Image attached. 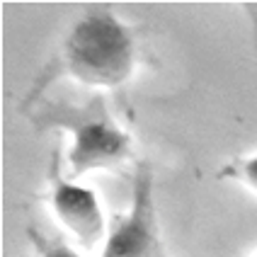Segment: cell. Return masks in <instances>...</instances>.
I'll return each instance as SVG.
<instances>
[{
  "instance_id": "5b68a950",
  "label": "cell",
  "mask_w": 257,
  "mask_h": 257,
  "mask_svg": "<svg viewBox=\"0 0 257 257\" xmlns=\"http://www.w3.org/2000/svg\"><path fill=\"white\" fill-rule=\"evenodd\" d=\"M218 180H233V182L247 187L250 192H255L257 194V153H252V156L233 158L228 165L221 168Z\"/></svg>"
},
{
  "instance_id": "277c9868",
  "label": "cell",
  "mask_w": 257,
  "mask_h": 257,
  "mask_svg": "<svg viewBox=\"0 0 257 257\" xmlns=\"http://www.w3.org/2000/svg\"><path fill=\"white\" fill-rule=\"evenodd\" d=\"M49 206L56 221L85 247L104 243L107 223L97 194L90 187L78 185L68 175H63L61 148H54L49 158Z\"/></svg>"
},
{
  "instance_id": "6da1fadb",
  "label": "cell",
  "mask_w": 257,
  "mask_h": 257,
  "mask_svg": "<svg viewBox=\"0 0 257 257\" xmlns=\"http://www.w3.org/2000/svg\"><path fill=\"white\" fill-rule=\"evenodd\" d=\"M136 34L109 8H90L66 32L56 56L25 102L39 100L44 87L58 75L95 90H116L126 85L136 71Z\"/></svg>"
},
{
  "instance_id": "8992f818",
  "label": "cell",
  "mask_w": 257,
  "mask_h": 257,
  "mask_svg": "<svg viewBox=\"0 0 257 257\" xmlns=\"http://www.w3.org/2000/svg\"><path fill=\"white\" fill-rule=\"evenodd\" d=\"M29 240L34 245V252L37 257H83L80 252H75L71 245H66L61 238H49L39 233L37 228L29 230Z\"/></svg>"
},
{
  "instance_id": "3957f363",
  "label": "cell",
  "mask_w": 257,
  "mask_h": 257,
  "mask_svg": "<svg viewBox=\"0 0 257 257\" xmlns=\"http://www.w3.org/2000/svg\"><path fill=\"white\" fill-rule=\"evenodd\" d=\"M102 257H165L153 194V168L141 160L134 172L131 204L107 230Z\"/></svg>"
},
{
  "instance_id": "7a4b0ae2",
  "label": "cell",
  "mask_w": 257,
  "mask_h": 257,
  "mask_svg": "<svg viewBox=\"0 0 257 257\" xmlns=\"http://www.w3.org/2000/svg\"><path fill=\"white\" fill-rule=\"evenodd\" d=\"M27 119L39 131L71 134L66 165L71 180L92 170H116L131 156V136L116 121L102 92L75 104L68 100L39 97L25 104Z\"/></svg>"
},
{
  "instance_id": "52a82bcc",
  "label": "cell",
  "mask_w": 257,
  "mask_h": 257,
  "mask_svg": "<svg viewBox=\"0 0 257 257\" xmlns=\"http://www.w3.org/2000/svg\"><path fill=\"white\" fill-rule=\"evenodd\" d=\"M255 257H257V255H255Z\"/></svg>"
}]
</instances>
